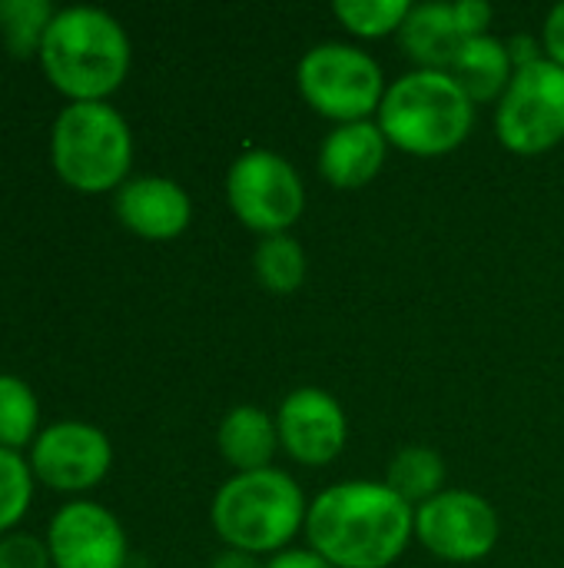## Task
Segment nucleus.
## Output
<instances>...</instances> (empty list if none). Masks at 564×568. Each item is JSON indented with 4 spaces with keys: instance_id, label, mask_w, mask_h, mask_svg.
Wrapping results in <instances>:
<instances>
[{
    "instance_id": "nucleus-1",
    "label": "nucleus",
    "mask_w": 564,
    "mask_h": 568,
    "mask_svg": "<svg viewBox=\"0 0 564 568\" xmlns=\"http://www.w3.org/2000/svg\"><path fill=\"white\" fill-rule=\"evenodd\" d=\"M306 539L336 568H389L416 539V509L386 483H339L309 503Z\"/></svg>"
},
{
    "instance_id": "nucleus-2",
    "label": "nucleus",
    "mask_w": 564,
    "mask_h": 568,
    "mask_svg": "<svg viewBox=\"0 0 564 568\" xmlns=\"http://www.w3.org/2000/svg\"><path fill=\"white\" fill-rule=\"evenodd\" d=\"M130 37L123 23L100 7H63L53 13L40 67L70 103H103L130 73Z\"/></svg>"
},
{
    "instance_id": "nucleus-3",
    "label": "nucleus",
    "mask_w": 564,
    "mask_h": 568,
    "mask_svg": "<svg viewBox=\"0 0 564 568\" xmlns=\"http://www.w3.org/2000/svg\"><path fill=\"white\" fill-rule=\"evenodd\" d=\"M309 503L283 469L236 473L213 499V529L226 549L246 556H279L306 529Z\"/></svg>"
},
{
    "instance_id": "nucleus-4",
    "label": "nucleus",
    "mask_w": 564,
    "mask_h": 568,
    "mask_svg": "<svg viewBox=\"0 0 564 568\" xmlns=\"http://www.w3.org/2000/svg\"><path fill=\"white\" fill-rule=\"evenodd\" d=\"M389 146L412 156H445L462 146L475 123V103L445 70H412L399 77L376 113Z\"/></svg>"
},
{
    "instance_id": "nucleus-5",
    "label": "nucleus",
    "mask_w": 564,
    "mask_h": 568,
    "mask_svg": "<svg viewBox=\"0 0 564 568\" xmlns=\"http://www.w3.org/2000/svg\"><path fill=\"white\" fill-rule=\"evenodd\" d=\"M50 156L57 176L76 193L120 190L133 163L130 123L106 100L70 103L53 120Z\"/></svg>"
},
{
    "instance_id": "nucleus-6",
    "label": "nucleus",
    "mask_w": 564,
    "mask_h": 568,
    "mask_svg": "<svg viewBox=\"0 0 564 568\" xmlns=\"http://www.w3.org/2000/svg\"><path fill=\"white\" fill-rule=\"evenodd\" d=\"M296 83L302 100L336 126L372 120L389 90L376 57L339 40L306 50L296 67Z\"/></svg>"
},
{
    "instance_id": "nucleus-7",
    "label": "nucleus",
    "mask_w": 564,
    "mask_h": 568,
    "mask_svg": "<svg viewBox=\"0 0 564 568\" xmlns=\"http://www.w3.org/2000/svg\"><path fill=\"white\" fill-rule=\"evenodd\" d=\"M495 136L519 156L548 153L564 140V67L539 57L515 70L495 106Z\"/></svg>"
},
{
    "instance_id": "nucleus-8",
    "label": "nucleus",
    "mask_w": 564,
    "mask_h": 568,
    "mask_svg": "<svg viewBox=\"0 0 564 568\" xmlns=\"http://www.w3.org/2000/svg\"><path fill=\"white\" fill-rule=\"evenodd\" d=\"M226 200L233 216L259 233H289L306 210V186L296 166L273 150H246L226 173Z\"/></svg>"
},
{
    "instance_id": "nucleus-9",
    "label": "nucleus",
    "mask_w": 564,
    "mask_h": 568,
    "mask_svg": "<svg viewBox=\"0 0 564 568\" xmlns=\"http://www.w3.org/2000/svg\"><path fill=\"white\" fill-rule=\"evenodd\" d=\"M499 513L472 489H445L416 509V539L442 562L472 566L499 546Z\"/></svg>"
},
{
    "instance_id": "nucleus-10",
    "label": "nucleus",
    "mask_w": 564,
    "mask_h": 568,
    "mask_svg": "<svg viewBox=\"0 0 564 568\" xmlns=\"http://www.w3.org/2000/svg\"><path fill=\"white\" fill-rule=\"evenodd\" d=\"M113 466V446L103 429L63 419L43 426L30 446V469L33 479L57 493H83L103 483Z\"/></svg>"
},
{
    "instance_id": "nucleus-11",
    "label": "nucleus",
    "mask_w": 564,
    "mask_h": 568,
    "mask_svg": "<svg viewBox=\"0 0 564 568\" xmlns=\"http://www.w3.org/2000/svg\"><path fill=\"white\" fill-rule=\"evenodd\" d=\"M276 429H279V449L293 463L309 469L336 463L349 443L346 409L332 393L319 386L293 389L276 413Z\"/></svg>"
},
{
    "instance_id": "nucleus-12",
    "label": "nucleus",
    "mask_w": 564,
    "mask_h": 568,
    "mask_svg": "<svg viewBox=\"0 0 564 568\" xmlns=\"http://www.w3.org/2000/svg\"><path fill=\"white\" fill-rule=\"evenodd\" d=\"M47 549L53 568H123L126 532L120 519L96 503L63 506L47 529Z\"/></svg>"
},
{
    "instance_id": "nucleus-13",
    "label": "nucleus",
    "mask_w": 564,
    "mask_h": 568,
    "mask_svg": "<svg viewBox=\"0 0 564 568\" xmlns=\"http://www.w3.org/2000/svg\"><path fill=\"white\" fill-rule=\"evenodd\" d=\"M116 216L130 233L163 243L189 226L193 203L170 176H133L116 190Z\"/></svg>"
},
{
    "instance_id": "nucleus-14",
    "label": "nucleus",
    "mask_w": 564,
    "mask_h": 568,
    "mask_svg": "<svg viewBox=\"0 0 564 568\" xmlns=\"http://www.w3.org/2000/svg\"><path fill=\"white\" fill-rule=\"evenodd\" d=\"M389 156V140L376 120L339 123L319 146V173L336 190L369 186Z\"/></svg>"
},
{
    "instance_id": "nucleus-15",
    "label": "nucleus",
    "mask_w": 564,
    "mask_h": 568,
    "mask_svg": "<svg viewBox=\"0 0 564 568\" xmlns=\"http://www.w3.org/2000/svg\"><path fill=\"white\" fill-rule=\"evenodd\" d=\"M399 43L406 50V57L416 63V70H452L465 33L455 23V10L452 3H412L402 30H399Z\"/></svg>"
},
{
    "instance_id": "nucleus-16",
    "label": "nucleus",
    "mask_w": 564,
    "mask_h": 568,
    "mask_svg": "<svg viewBox=\"0 0 564 568\" xmlns=\"http://www.w3.org/2000/svg\"><path fill=\"white\" fill-rule=\"evenodd\" d=\"M216 446L236 473L269 469L279 449L276 416H269L259 406H236L223 416L216 429Z\"/></svg>"
},
{
    "instance_id": "nucleus-17",
    "label": "nucleus",
    "mask_w": 564,
    "mask_h": 568,
    "mask_svg": "<svg viewBox=\"0 0 564 568\" xmlns=\"http://www.w3.org/2000/svg\"><path fill=\"white\" fill-rule=\"evenodd\" d=\"M449 73L472 103H499L515 77V60L509 43L485 33L462 43Z\"/></svg>"
},
{
    "instance_id": "nucleus-18",
    "label": "nucleus",
    "mask_w": 564,
    "mask_h": 568,
    "mask_svg": "<svg viewBox=\"0 0 564 568\" xmlns=\"http://www.w3.org/2000/svg\"><path fill=\"white\" fill-rule=\"evenodd\" d=\"M386 486L412 509H419L422 503L445 493V459L432 446H402L386 469Z\"/></svg>"
},
{
    "instance_id": "nucleus-19",
    "label": "nucleus",
    "mask_w": 564,
    "mask_h": 568,
    "mask_svg": "<svg viewBox=\"0 0 564 568\" xmlns=\"http://www.w3.org/2000/svg\"><path fill=\"white\" fill-rule=\"evenodd\" d=\"M306 250L289 236V233H276V236H263L256 253H253V273L256 283L273 293V296H289L306 283Z\"/></svg>"
},
{
    "instance_id": "nucleus-20",
    "label": "nucleus",
    "mask_w": 564,
    "mask_h": 568,
    "mask_svg": "<svg viewBox=\"0 0 564 568\" xmlns=\"http://www.w3.org/2000/svg\"><path fill=\"white\" fill-rule=\"evenodd\" d=\"M53 13L50 0H0V37L10 57H40Z\"/></svg>"
},
{
    "instance_id": "nucleus-21",
    "label": "nucleus",
    "mask_w": 564,
    "mask_h": 568,
    "mask_svg": "<svg viewBox=\"0 0 564 568\" xmlns=\"http://www.w3.org/2000/svg\"><path fill=\"white\" fill-rule=\"evenodd\" d=\"M37 429H40V403L33 389L17 376L0 373V446L17 453L20 446L40 436Z\"/></svg>"
},
{
    "instance_id": "nucleus-22",
    "label": "nucleus",
    "mask_w": 564,
    "mask_h": 568,
    "mask_svg": "<svg viewBox=\"0 0 564 568\" xmlns=\"http://www.w3.org/2000/svg\"><path fill=\"white\" fill-rule=\"evenodd\" d=\"M412 3L409 0H336L332 13L336 20L362 40H379L389 33H399Z\"/></svg>"
},
{
    "instance_id": "nucleus-23",
    "label": "nucleus",
    "mask_w": 564,
    "mask_h": 568,
    "mask_svg": "<svg viewBox=\"0 0 564 568\" xmlns=\"http://www.w3.org/2000/svg\"><path fill=\"white\" fill-rule=\"evenodd\" d=\"M33 499V469L30 463L0 446V536H7L30 509Z\"/></svg>"
},
{
    "instance_id": "nucleus-24",
    "label": "nucleus",
    "mask_w": 564,
    "mask_h": 568,
    "mask_svg": "<svg viewBox=\"0 0 564 568\" xmlns=\"http://www.w3.org/2000/svg\"><path fill=\"white\" fill-rule=\"evenodd\" d=\"M50 549L43 539L30 532H7L0 536V568H50Z\"/></svg>"
},
{
    "instance_id": "nucleus-25",
    "label": "nucleus",
    "mask_w": 564,
    "mask_h": 568,
    "mask_svg": "<svg viewBox=\"0 0 564 568\" xmlns=\"http://www.w3.org/2000/svg\"><path fill=\"white\" fill-rule=\"evenodd\" d=\"M452 10H455V23L465 33V40L485 37L495 20V10L485 0H459V3H452Z\"/></svg>"
},
{
    "instance_id": "nucleus-26",
    "label": "nucleus",
    "mask_w": 564,
    "mask_h": 568,
    "mask_svg": "<svg viewBox=\"0 0 564 568\" xmlns=\"http://www.w3.org/2000/svg\"><path fill=\"white\" fill-rule=\"evenodd\" d=\"M542 43H545V57H548L552 63L564 67V3L552 7V13L545 17Z\"/></svg>"
},
{
    "instance_id": "nucleus-27",
    "label": "nucleus",
    "mask_w": 564,
    "mask_h": 568,
    "mask_svg": "<svg viewBox=\"0 0 564 568\" xmlns=\"http://www.w3.org/2000/svg\"><path fill=\"white\" fill-rule=\"evenodd\" d=\"M263 568H336L329 559H322L312 549H286L279 556H273Z\"/></svg>"
},
{
    "instance_id": "nucleus-28",
    "label": "nucleus",
    "mask_w": 564,
    "mask_h": 568,
    "mask_svg": "<svg viewBox=\"0 0 564 568\" xmlns=\"http://www.w3.org/2000/svg\"><path fill=\"white\" fill-rule=\"evenodd\" d=\"M213 568H259V566H256V556H246V552L226 549L223 556H216Z\"/></svg>"
}]
</instances>
